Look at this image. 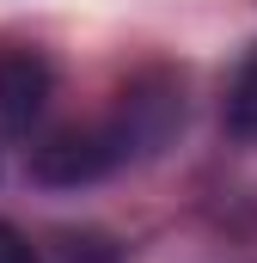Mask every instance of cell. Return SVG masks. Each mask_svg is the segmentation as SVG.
Masks as SVG:
<instances>
[{
	"mask_svg": "<svg viewBox=\"0 0 257 263\" xmlns=\"http://www.w3.org/2000/svg\"><path fill=\"white\" fill-rule=\"evenodd\" d=\"M227 135L233 141H257V49L239 62L233 86H227Z\"/></svg>",
	"mask_w": 257,
	"mask_h": 263,
	"instance_id": "3957f363",
	"label": "cell"
},
{
	"mask_svg": "<svg viewBox=\"0 0 257 263\" xmlns=\"http://www.w3.org/2000/svg\"><path fill=\"white\" fill-rule=\"evenodd\" d=\"M0 263H43V257H37V245H31L19 227H6V220H0Z\"/></svg>",
	"mask_w": 257,
	"mask_h": 263,
	"instance_id": "277c9868",
	"label": "cell"
},
{
	"mask_svg": "<svg viewBox=\"0 0 257 263\" xmlns=\"http://www.w3.org/2000/svg\"><path fill=\"white\" fill-rule=\"evenodd\" d=\"M56 73L37 49H6L0 55V135H31V123L49 104Z\"/></svg>",
	"mask_w": 257,
	"mask_h": 263,
	"instance_id": "7a4b0ae2",
	"label": "cell"
},
{
	"mask_svg": "<svg viewBox=\"0 0 257 263\" xmlns=\"http://www.w3.org/2000/svg\"><path fill=\"white\" fill-rule=\"evenodd\" d=\"M117 165H128V141L117 123H92V129H62L31 153V178L56 184V190H80L111 178Z\"/></svg>",
	"mask_w": 257,
	"mask_h": 263,
	"instance_id": "6da1fadb",
	"label": "cell"
}]
</instances>
